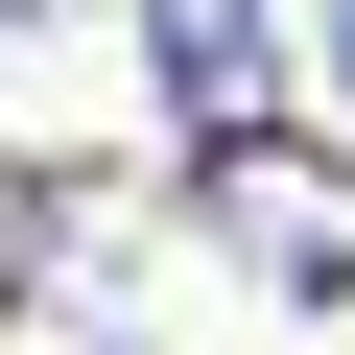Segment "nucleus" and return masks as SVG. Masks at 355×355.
Masks as SVG:
<instances>
[{
	"mask_svg": "<svg viewBox=\"0 0 355 355\" xmlns=\"http://www.w3.org/2000/svg\"><path fill=\"white\" fill-rule=\"evenodd\" d=\"M0 355H166L119 261H0Z\"/></svg>",
	"mask_w": 355,
	"mask_h": 355,
	"instance_id": "nucleus-3",
	"label": "nucleus"
},
{
	"mask_svg": "<svg viewBox=\"0 0 355 355\" xmlns=\"http://www.w3.org/2000/svg\"><path fill=\"white\" fill-rule=\"evenodd\" d=\"M24 24H48V0H0V48H24Z\"/></svg>",
	"mask_w": 355,
	"mask_h": 355,
	"instance_id": "nucleus-4",
	"label": "nucleus"
},
{
	"mask_svg": "<svg viewBox=\"0 0 355 355\" xmlns=\"http://www.w3.org/2000/svg\"><path fill=\"white\" fill-rule=\"evenodd\" d=\"M190 237H237V284H284V308H355V166H308L261 119V142L190 166Z\"/></svg>",
	"mask_w": 355,
	"mask_h": 355,
	"instance_id": "nucleus-1",
	"label": "nucleus"
},
{
	"mask_svg": "<svg viewBox=\"0 0 355 355\" xmlns=\"http://www.w3.org/2000/svg\"><path fill=\"white\" fill-rule=\"evenodd\" d=\"M119 24H142L166 119H190V166H214V142H261V95H284V24H261V0H119Z\"/></svg>",
	"mask_w": 355,
	"mask_h": 355,
	"instance_id": "nucleus-2",
	"label": "nucleus"
}]
</instances>
